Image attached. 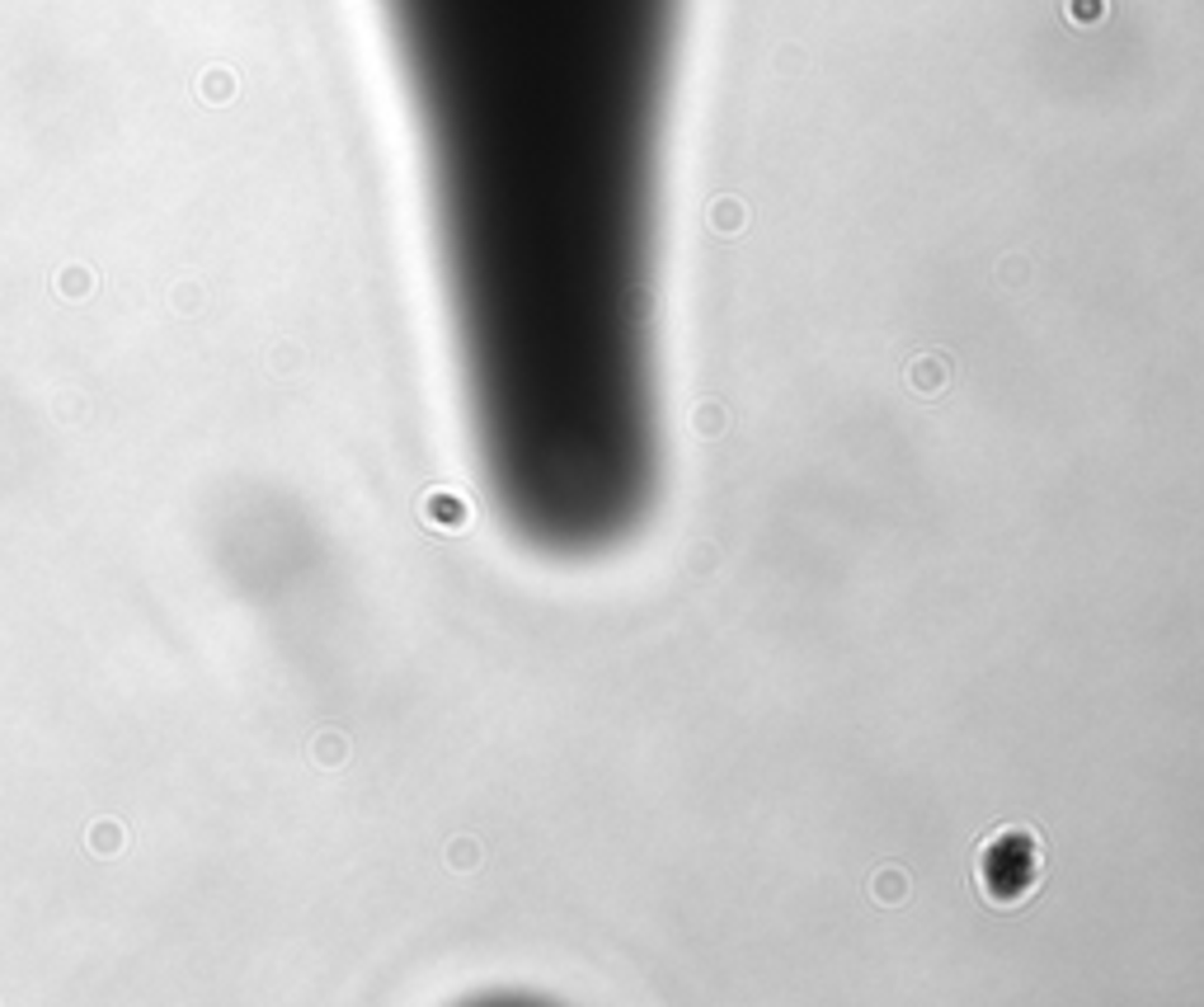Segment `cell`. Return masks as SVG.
I'll use <instances>...</instances> for the list:
<instances>
[{"label": "cell", "mask_w": 1204, "mask_h": 1007, "mask_svg": "<svg viewBox=\"0 0 1204 1007\" xmlns=\"http://www.w3.org/2000/svg\"><path fill=\"white\" fill-rule=\"evenodd\" d=\"M682 0H382L485 485L584 560L659 485L654 245Z\"/></svg>", "instance_id": "cell-1"}]
</instances>
